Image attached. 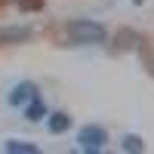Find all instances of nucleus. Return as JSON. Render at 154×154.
I'll use <instances>...</instances> for the list:
<instances>
[{"label":"nucleus","mask_w":154,"mask_h":154,"mask_svg":"<svg viewBox=\"0 0 154 154\" xmlns=\"http://www.w3.org/2000/svg\"><path fill=\"white\" fill-rule=\"evenodd\" d=\"M68 34L74 43H105V28L99 22H89V19H74L68 22Z\"/></svg>","instance_id":"nucleus-1"},{"label":"nucleus","mask_w":154,"mask_h":154,"mask_svg":"<svg viewBox=\"0 0 154 154\" xmlns=\"http://www.w3.org/2000/svg\"><path fill=\"white\" fill-rule=\"evenodd\" d=\"M77 142H80L83 151H102V145L108 142V133L102 130V126H83V130L77 133Z\"/></svg>","instance_id":"nucleus-2"},{"label":"nucleus","mask_w":154,"mask_h":154,"mask_svg":"<svg viewBox=\"0 0 154 154\" xmlns=\"http://www.w3.org/2000/svg\"><path fill=\"white\" fill-rule=\"evenodd\" d=\"M34 96H37V86H34L31 80H22V83L12 86V93H9V105H12V108H25Z\"/></svg>","instance_id":"nucleus-3"},{"label":"nucleus","mask_w":154,"mask_h":154,"mask_svg":"<svg viewBox=\"0 0 154 154\" xmlns=\"http://www.w3.org/2000/svg\"><path fill=\"white\" fill-rule=\"evenodd\" d=\"M22 111H25V117H28V120H43V117H49V114H46V105H43L40 96H34Z\"/></svg>","instance_id":"nucleus-4"},{"label":"nucleus","mask_w":154,"mask_h":154,"mask_svg":"<svg viewBox=\"0 0 154 154\" xmlns=\"http://www.w3.org/2000/svg\"><path fill=\"white\" fill-rule=\"evenodd\" d=\"M68 126H71V117H68L65 111H56V114H49V120H46V130H49V133H65Z\"/></svg>","instance_id":"nucleus-5"},{"label":"nucleus","mask_w":154,"mask_h":154,"mask_svg":"<svg viewBox=\"0 0 154 154\" xmlns=\"http://www.w3.org/2000/svg\"><path fill=\"white\" fill-rule=\"evenodd\" d=\"M3 151H9V154H37L40 148H37L34 142H19V139H9V142L3 145Z\"/></svg>","instance_id":"nucleus-6"},{"label":"nucleus","mask_w":154,"mask_h":154,"mask_svg":"<svg viewBox=\"0 0 154 154\" xmlns=\"http://www.w3.org/2000/svg\"><path fill=\"white\" fill-rule=\"evenodd\" d=\"M28 37H31V28H3V31H0V43H3V40L16 43V40H28Z\"/></svg>","instance_id":"nucleus-7"},{"label":"nucleus","mask_w":154,"mask_h":154,"mask_svg":"<svg viewBox=\"0 0 154 154\" xmlns=\"http://www.w3.org/2000/svg\"><path fill=\"white\" fill-rule=\"evenodd\" d=\"M120 148L123 151H145V142L139 136H133V133H126L123 139H120Z\"/></svg>","instance_id":"nucleus-8"}]
</instances>
